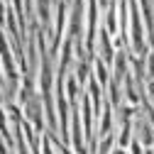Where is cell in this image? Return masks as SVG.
<instances>
[{"instance_id": "1", "label": "cell", "mask_w": 154, "mask_h": 154, "mask_svg": "<svg viewBox=\"0 0 154 154\" xmlns=\"http://www.w3.org/2000/svg\"><path fill=\"white\" fill-rule=\"evenodd\" d=\"M20 108H22V118H25V122H29L32 130H34L37 134H42V132L47 130V125H44V105H42V95H39V91H37L27 103H22Z\"/></svg>"}, {"instance_id": "2", "label": "cell", "mask_w": 154, "mask_h": 154, "mask_svg": "<svg viewBox=\"0 0 154 154\" xmlns=\"http://www.w3.org/2000/svg\"><path fill=\"white\" fill-rule=\"evenodd\" d=\"M115 42H112V37L108 34V29L105 27H100L98 29V49H95V54L93 56H98V59L105 64V66H110L112 64V59H115Z\"/></svg>"}, {"instance_id": "3", "label": "cell", "mask_w": 154, "mask_h": 154, "mask_svg": "<svg viewBox=\"0 0 154 154\" xmlns=\"http://www.w3.org/2000/svg\"><path fill=\"white\" fill-rule=\"evenodd\" d=\"M127 147H130V154H144V147L140 144V140H137V137H132V142H130Z\"/></svg>"}, {"instance_id": "4", "label": "cell", "mask_w": 154, "mask_h": 154, "mask_svg": "<svg viewBox=\"0 0 154 154\" xmlns=\"http://www.w3.org/2000/svg\"><path fill=\"white\" fill-rule=\"evenodd\" d=\"M5 10H8V8H5V3L0 0V27L5 25Z\"/></svg>"}, {"instance_id": "5", "label": "cell", "mask_w": 154, "mask_h": 154, "mask_svg": "<svg viewBox=\"0 0 154 154\" xmlns=\"http://www.w3.org/2000/svg\"><path fill=\"white\" fill-rule=\"evenodd\" d=\"M110 154H130V152H127V149H122V147H118V144H115Z\"/></svg>"}, {"instance_id": "6", "label": "cell", "mask_w": 154, "mask_h": 154, "mask_svg": "<svg viewBox=\"0 0 154 154\" xmlns=\"http://www.w3.org/2000/svg\"><path fill=\"white\" fill-rule=\"evenodd\" d=\"M149 152H152V154H154V144H152V149H149Z\"/></svg>"}, {"instance_id": "7", "label": "cell", "mask_w": 154, "mask_h": 154, "mask_svg": "<svg viewBox=\"0 0 154 154\" xmlns=\"http://www.w3.org/2000/svg\"><path fill=\"white\" fill-rule=\"evenodd\" d=\"M144 154H152V152H149V149H144Z\"/></svg>"}]
</instances>
